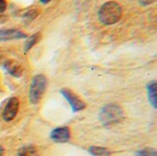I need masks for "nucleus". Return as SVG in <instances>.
Returning a JSON list of instances; mask_svg holds the SVG:
<instances>
[{
	"instance_id": "1",
	"label": "nucleus",
	"mask_w": 157,
	"mask_h": 156,
	"mask_svg": "<svg viewBox=\"0 0 157 156\" xmlns=\"http://www.w3.org/2000/svg\"><path fill=\"white\" fill-rule=\"evenodd\" d=\"M122 10L121 6L114 1L105 3L99 9L98 17L102 24L112 25L117 23L121 17Z\"/></svg>"
},
{
	"instance_id": "2",
	"label": "nucleus",
	"mask_w": 157,
	"mask_h": 156,
	"mask_svg": "<svg viewBox=\"0 0 157 156\" xmlns=\"http://www.w3.org/2000/svg\"><path fill=\"white\" fill-rule=\"evenodd\" d=\"M47 80L42 74H38L33 77L29 88V100L31 104H38L46 89Z\"/></svg>"
},
{
	"instance_id": "3",
	"label": "nucleus",
	"mask_w": 157,
	"mask_h": 156,
	"mask_svg": "<svg viewBox=\"0 0 157 156\" xmlns=\"http://www.w3.org/2000/svg\"><path fill=\"white\" fill-rule=\"evenodd\" d=\"M122 118V110L116 105H107L100 113V119L104 124L118 122Z\"/></svg>"
},
{
	"instance_id": "4",
	"label": "nucleus",
	"mask_w": 157,
	"mask_h": 156,
	"mask_svg": "<svg viewBox=\"0 0 157 156\" xmlns=\"http://www.w3.org/2000/svg\"><path fill=\"white\" fill-rule=\"evenodd\" d=\"M18 107H19V102L17 98L16 97L10 98L3 110V114H2L3 119L6 121L12 120L17 113Z\"/></svg>"
},
{
	"instance_id": "5",
	"label": "nucleus",
	"mask_w": 157,
	"mask_h": 156,
	"mask_svg": "<svg viewBox=\"0 0 157 156\" xmlns=\"http://www.w3.org/2000/svg\"><path fill=\"white\" fill-rule=\"evenodd\" d=\"M61 93L63 95V97L69 102V104L71 105L74 111H79V110H81V109H83L85 108V103L77 96H75L71 90L63 89L61 91Z\"/></svg>"
},
{
	"instance_id": "6",
	"label": "nucleus",
	"mask_w": 157,
	"mask_h": 156,
	"mask_svg": "<svg viewBox=\"0 0 157 156\" xmlns=\"http://www.w3.org/2000/svg\"><path fill=\"white\" fill-rule=\"evenodd\" d=\"M51 138L56 143H65L70 138V131L68 128L65 127L57 128L52 131Z\"/></svg>"
},
{
	"instance_id": "7",
	"label": "nucleus",
	"mask_w": 157,
	"mask_h": 156,
	"mask_svg": "<svg viewBox=\"0 0 157 156\" xmlns=\"http://www.w3.org/2000/svg\"><path fill=\"white\" fill-rule=\"evenodd\" d=\"M26 38V34L17 29H2L0 30V41L10 40Z\"/></svg>"
},
{
	"instance_id": "8",
	"label": "nucleus",
	"mask_w": 157,
	"mask_h": 156,
	"mask_svg": "<svg viewBox=\"0 0 157 156\" xmlns=\"http://www.w3.org/2000/svg\"><path fill=\"white\" fill-rule=\"evenodd\" d=\"M148 97H149V101L151 102V104L153 105V107L155 108H156L157 107V85L156 83L154 81L151 84H149L148 86Z\"/></svg>"
},
{
	"instance_id": "9",
	"label": "nucleus",
	"mask_w": 157,
	"mask_h": 156,
	"mask_svg": "<svg viewBox=\"0 0 157 156\" xmlns=\"http://www.w3.org/2000/svg\"><path fill=\"white\" fill-rule=\"evenodd\" d=\"M5 67H6V69L7 70V72H8L10 74H12V75H14V76H16V77L20 76L21 74H22V69H21V67L18 66L15 62H12V61L7 62V63L5 64Z\"/></svg>"
},
{
	"instance_id": "10",
	"label": "nucleus",
	"mask_w": 157,
	"mask_h": 156,
	"mask_svg": "<svg viewBox=\"0 0 157 156\" xmlns=\"http://www.w3.org/2000/svg\"><path fill=\"white\" fill-rule=\"evenodd\" d=\"M18 156H39L37 150L33 146H24L22 147L18 153Z\"/></svg>"
},
{
	"instance_id": "11",
	"label": "nucleus",
	"mask_w": 157,
	"mask_h": 156,
	"mask_svg": "<svg viewBox=\"0 0 157 156\" xmlns=\"http://www.w3.org/2000/svg\"><path fill=\"white\" fill-rule=\"evenodd\" d=\"M89 153L93 156H109V152L102 147H90Z\"/></svg>"
},
{
	"instance_id": "12",
	"label": "nucleus",
	"mask_w": 157,
	"mask_h": 156,
	"mask_svg": "<svg viewBox=\"0 0 157 156\" xmlns=\"http://www.w3.org/2000/svg\"><path fill=\"white\" fill-rule=\"evenodd\" d=\"M39 37H40V35L39 34H34L33 36H31L29 40H28V41H27V43H26V45H25V52H28V51L32 47V46H34L35 45V43L38 41V40H39Z\"/></svg>"
},
{
	"instance_id": "13",
	"label": "nucleus",
	"mask_w": 157,
	"mask_h": 156,
	"mask_svg": "<svg viewBox=\"0 0 157 156\" xmlns=\"http://www.w3.org/2000/svg\"><path fill=\"white\" fill-rule=\"evenodd\" d=\"M138 156H156V152L154 149H144L139 152Z\"/></svg>"
},
{
	"instance_id": "14",
	"label": "nucleus",
	"mask_w": 157,
	"mask_h": 156,
	"mask_svg": "<svg viewBox=\"0 0 157 156\" xmlns=\"http://www.w3.org/2000/svg\"><path fill=\"white\" fill-rule=\"evenodd\" d=\"M37 11H35V10H30V11H29L26 15H25V17L26 18H29V20H31V19H34L35 18V17L37 16Z\"/></svg>"
},
{
	"instance_id": "15",
	"label": "nucleus",
	"mask_w": 157,
	"mask_h": 156,
	"mask_svg": "<svg viewBox=\"0 0 157 156\" xmlns=\"http://www.w3.org/2000/svg\"><path fill=\"white\" fill-rule=\"evenodd\" d=\"M6 7V0H0V13L5 11Z\"/></svg>"
},
{
	"instance_id": "16",
	"label": "nucleus",
	"mask_w": 157,
	"mask_h": 156,
	"mask_svg": "<svg viewBox=\"0 0 157 156\" xmlns=\"http://www.w3.org/2000/svg\"><path fill=\"white\" fill-rule=\"evenodd\" d=\"M139 2L144 6H147V5L152 4L154 2V0H139Z\"/></svg>"
},
{
	"instance_id": "17",
	"label": "nucleus",
	"mask_w": 157,
	"mask_h": 156,
	"mask_svg": "<svg viewBox=\"0 0 157 156\" xmlns=\"http://www.w3.org/2000/svg\"><path fill=\"white\" fill-rule=\"evenodd\" d=\"M3 154H4V149L2 146H0V156H3Z\"/></svg>"
},
{
	"instance_id": "18",
	"label": "nucleus",
	"mask_w": 157,
	"mask_h": 156,
	"mask_svg": "<svg viewBox=\"0 0 157 156\" xmlns=\"http://www.w3.org/2000/svg\"><path fill=\"white\" fill-rule=\"evenodd\" d=\"M51 0H40V2L41 3H43V4H47V3H49Z\"/></svg>"
}]
</instances>
